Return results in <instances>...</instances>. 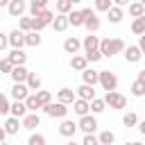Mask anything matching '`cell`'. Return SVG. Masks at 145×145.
I'll return each instance as SVG.
<instances>
[{"instance_id":"obj_1","label":"cell","mask_w":145,"mask_h":145,"mask_svg":"<svg viewBox=\"0 0 145 145\" xmlns=\"http://www.w3.org/2000/svg\"><path fill=\"white\" fill-rule=\"evenodd\" d=\"M125 41L122 39H116V36H106V39H100V52L102 57H116V54H122L125 52Z\"/></svg>"},{"instance_id":"obj_2","label":"cell","mask_w":145,"mask_h":145,"mask_svg":"<svg viewBox=\"0 0 145 145\" xmlns=\"http://www.w3.org/2000/svg\"><path fill=\"white\" fill-rule=\"evenodd\" d=\"M82 14H84V27L88 29V34H95L97 29H100V18H97V11L95 9H91V7H86V9H82Z\"/></svg>"},{"instance_id":"obj_3","label":"cell","mask_w":145,"mask_h":145,"mask_svg":"<svg viewBox=\"0 0 145 145\" xmlns=\"http://www.w3.org/2000/svg\"><path fill=\"white\" fill-rule=\"evenodd\" d=\"M43 113H45V116H50V118H59V120H63V118L68 116V104L50 102V104H45V106H43Z\"/></svg>"},{"instance_id":"obj_4","label":"cell","mask_w":145,"mask_h":145,"mask_svg":"<svg viewBox=\"0 0 145 145\" xmlns=\"http://www.w3.org/2000/svg\"><path fill=\"white\" fill-rule=\"evenodd\" d=\"M52 20H54V14H52L50 9L39 11V14L34 16V32H43L48 25H52Z\"/></svg>"},{"instance_id":"obj_5","label":"cell","mask_w":145,"mask_h":145,"mask_svg":"<svg viewBox=\"0 0 145 145\" xmlns=\"http://www.w3.org/2000/svg\"><path fill=\"white\" fill-rule=\"evenodd\" d=\"M104 102H106L109 109H125L127 106V97L122 93H118V91H109L104 95Z\"/></svg>"},{"instance_id":"obj_6","label":"cell","mask_w":145,"mask_h":145,"mask_svg":"<svg viewBox=\"0 0 145 145\" xmlns=\"http://www.w3.org/2000/svg\"><path fill=\"white\" fill-rule=\"evenodd\" d=\"M100 86L109 93V91H116L118 88V77H116V72H111V70H100Z\"/></svg>"},{"instance_id":"obj_7","label":"cell","mask_w":145,"mask_h":145,"mask_svg":"<svg viewBox=\"0 0 145 145\" xmlns=\"http://www.w3.org/2000/svg\"><path fill=\"white\" fill-rule=\"evenodd\" d=\"M77 129H82L84 134H95L97 131V120H95V116H82L79 118V122H77Z\"/></svg>"},{"instance_id":"obj_8","label":"cell","mask_w":145,"mask_h":145,"mask_svg":"<svg viewBox=\"0 0 145 145\" xmlns=\"http://www.w3.org/2000/svg\"><path fill=\"white\" fill-rule=\"evenodd\" d=\"M27 9H29V5H27L25 0H11V2H9V7H7V11H9V16H11V18H23Z\"/></svg>"},{"instance_id":"obj_9","label":"cell","mask_w":145,"mask_h":145,"mask_svg":"<svg viewBox=\"0 0 145 145\" xmlns=\"http://www.w3.org/2000/svg\"><path fill=\"white\" fill-rule=\"evenodd\" d=\"M23 45H25V32L11 29L9 32V48L11 50H23Z\"/></svg>"},{"instance_id":"obj_10","label":"cell","mask_w":145,"mask_h":145,"mask_svg":"<svg viewBox=\"0 0 145 145\" xmlns=\"http://www.w3.org/2000/svg\"><path fill=\"white\" fill-rule=\"evenodd\" d=\"M122 54H125V59H127V63H138V61L143 59V52H140V48H138V43H136V45H127Z\"/></svg>"},{"instance_id":"obj_11","label":"cell","mask_w":145,"mask_h":145,"mask_svg":"<svg viewBox=\"0 0 145 145\" xmlns=\"http://www.w3.org/2000/svg\"><path fill=\"white\" fill-rule=\"evenodd\" d=\"M29 88H27V84H14L11 86V97L16 100V102H25L27 97H29Z\"/></svg>"},{"instance_id":"obj_12","label":"cell","mask_w":145,"mask_h":145,"mask_svg":"<svg viewBox=\"0 0 145 145\" xmlns=\"http://www.w3.org/2000/svg\"><path fill=\"white\" fill-rule=\"evenodd\" d=\"M75 100H77V93H75L72 88L63 86V88L57 91V102H61V104H72Z\"/></svg>"},{"instance_id":"obj_13","label":"cell","mask_w":145,"mask_h":145,"mask_svg":"<svg viewBox=\"0 0 145 145\" xmlns=\"http://www.w3.org/2000/svg\"><path fill=\"white\" fill-rule=\"evenodd\" d=\"M79 50H82V41H79L77 36H68V39L63 41V52H66V54H72V57H75Z\"/></svg>"},{"instance_id":"obj_14","label":"cell","mask_w":145,"mask_h":145,"mask_svg":"<svg viewBox=\"0 0 145 145\" xmlns=\"http://www.w3.org/2000/svg\"><path fill=\"white\" fill-rule=\"evenodd\" d=\"M75 131H77V122H72V120L63 118V120H61V125H59V134H61L63 138H72V136H75Z\"/></svg>"},{"instance_id":"obj_15","label":"cell","mask_w":145,"mask_h":145,"mask_svg":"<svg viewBox=\"0 0 145 145\" xmlns=\"http://www.w3.org/2000/svg\"><path fill=\"white\" fill-rule=\"evenodd\" d=\"M9 77L14 79V84H25L27 77H29V70H27L25 66H14V70H11Z\"/></svg>"},{"instance_id":"obj_16","label":"cell","mask_w":145,"mask_h":145,"mask_svg":"<svg viewBox=\"0 0 145 145\" xmlns=\"http://www.w3.org/2000/svg\"><path fill=\"white\" fill-rule=\"evenodd\" d=\"M82 48H84V54L86 52H93V50H100V39L95 34H88L82 39Z\"/></svg>"},{"instance_id":"obj_17","label":"cell","mask_w":145,"mask_h":145,"mask_svg":"<svg viewBox=\"0 0 145 145\" xmlns=\"http://www.w3.org/2000/svg\"><path fill=\"white\" fill-rule=\"evenodd\" d=\"M75 93H77V97H82V100H95V86H91V84H82V86H77L75 88Z\"/></svg>"},{"instance_id":"obj_18","label":"cell","mask_w":145,"mask_h":145,"mask_svg":"<svg viewBox=\"0 0 145 145\" xmlns=\"http://www.w3.org/2000/svg\"><path fill=\"white\" fill-rule=\"evenodd\" d=\"M72 111L82 118V116H88L91 113V102L88 100H82V97H77L75 102H72Z\"/></svg>"},{"instance_id":"obj_19","label":"cell","mask_w":145,"mask_h":145,"mask_svg":"<svg viewBox=\"0 0 145 145\" xmlns=\"http://www.w3.org/2000/svg\"><path fill=\"white\" fill-rule=\"evenodd\" d=\"M2 127H5V131H7V136H16V134H18V129L23 127V122H20L18 118H14V116H9V118L5 120V125H2Z\"/></svg>"},{"instance_id":"obj_20","label":"cell","mask_w":145,"mask_h":145,"mask_svg":"<svg viewBox=\"0 0 145 145\" xmlns=\"http://www.w3.org/2000/svg\"><path fill=\"white\" fill-rule=\"evenodd\" d=\"M70 68L77 70V72H84L88 68V59L84 54H75V57H70Z\"/></svg>"},{"instance_id":"obj_21","label":"cell","mask_w":145,"mask_h":145,"mask_svg":"<svg viewBox=\"0 0 145 145\" xmlns=\"http://www.w3.org/2000/svg\"><path fill=\"white\" fill-rule=\"evenodd\" d=\"M82 84H91V86H95V84H100V70H93V68H86V70L82 72Z\"/></svg>"},{"instance_id":"obj_22","label":"cell","mask_w":145,"mask_h":145,"mask_svg":"<svg viewBox=\"0 0 145 145\" xmlns=\"http://www.w3.org/2000/svg\"><path fill=\"white\" fill-rule=\"evenodd\" d=\"M29 111H27V106H25V102H11V109H9V116H14V118H18V120H23L25 116H27Z\"/></svg>"},{"instance_id":"obj_23","label":"cell","mask_w":145,"mask_h":145,"mask_svg":"<svg viewBox=\"0 0 145 145\" xmlns=\"http://www.w3.org/2000/svg\"><path fill=\"white\" fill-rule=\"evenodd\" d=\"M20 122H23V127H25V129L34 131V129H36V127L41 125V116H39V113H27V116H25V118H23Z\"/></svg>"},{"instance_id":"obj_24","label":"cell","mask_w":145,"mask_h":145,"mask_svg":"<svg viewBox=\"0 0 145 145\" xmlns=\"http://www.w3.org/2000/svg\"><path fill=\"white\" fill-rule=\"evenodd\" d=\"M52 27H54V32H66V29L70 27V20H68V16H63V14H57V16H54V20H52Z\"/></svg>"},{"instance_id":"obj_25","label":"cell","mask_w":145,"mask_h":145,"mask_svg":"<svg viewBox=\"0 0 145 145\" xmlns=\"http://www.w3.org/2000/svg\"><path fill=\"white\" fill-rule=\"evenodd\" d=\"M106 16H109V23L118 25V23H120V20L125 18V9H122V7H116V5H113V7H111V9L106 11Z\"/></svg>"},{"instance_id":"obj_26","label":"cell","mask_w":145,"mask_h":145,"mask_svg":"<svg viewBox=\"0 0 145 145\" xmlns=\"http://www.w3.org/2000/svg\"><path fill=\"white\" fill-rule=\"evenodd\" d=\"M7 59H9L14 66H25V61H27V54H25L23 50H11V52L7 54Z\"/></svg>"},{"instance_id":"obj_27","label":"cell","mask_w":145,"mask_h":145,"mask_svg":"<svg viewBox=\"0 0 145 145\" xmlns=\"http://www.w3.org/2000/svg\"><path fill=\"white\" fill-rule=\"evenodd\" d=\"M127 14L131 16V18H140V16H145V7L136 0V2H129L127 5Z\"/></svg>"},{"instance_id":"obj_28","label":"cell","mask_w":145,"mask_h":145,"mask_svg":"<svg viewBox=\"0 0 145 145\" xmlns=\"http://www.w3.org/2000/svg\"><path fill=\"white\" fill-rule=\"evenodd\" d=\"M48 2H50V0H29V16L34 18L39 11L48 9Z\"/></svg>"},{"instance_id":"obj_29","label":"cell","mask_w":145,"mask_h":145,"mask_svg":"<svg viewBox=\"0 0 145 145\" xmlns=\"http://www.w3.org/2000/svg\"><path fill=\"white\" fill-rule=\"evenodd\" d=\"M25 45H29V48H39L41 45V32H27L25 34Z\"/></svg>"},{"instance_id":"obj_30","label":"cell","mask_w":145,"mask_h":145,"mask_svg":"<svg viewBox=\"0 0 145 145\" xmlns=\"http://www.w3.org/2000/svg\"><path fill=\"white\" fill-rule=\"evenodd\" d=\"M25 106H27V111H29V113H36L39 109H43V106H41V102H39V97H36V93H29V97L25 100Z\"/></svg>"},{"instance_id":"obj_31","label":"cell","mask_w":145,"mask_h":145,"mask_svg":"<svg viewBox=\"0 0 145 145\" xmlns=\"http://www.w3.org/2000/svg\"><path fill=\"white\" fill-rule=\"evenodd\" d=\"M97 140H100V145H113L116 143V134L111 129H104V131L97 134Z\"/></svg>"},{"instance_id":"obj_32","label":"cell","mask_w":145,"mask_h":145,"mask_svg":"<svg viewBox=\"0 0 145 145\" xmlns=\"http://www.w3.org/2000/svg\"><path fill=\"white\" fill-rule=\"evenodd\" d=\"M68 20H70L72 27H84V14H82V9H79V11L72 9V11L68 14Z\"/></svg>"},{"instance_id":"obj_33","label":"cell","mask_w":145,"mask_h":145,"mask_svg":"<svg viewBox=\"0 0 145 145\" xmlns=\"http://www.w3.org/2000/svg\"><path fill=\"white\" fill-rule=\"evenodd\" d=\"M27 88L32 91V93H36V91H41V77L36 75V72H29V77H27Z\"/></svg>"},{"instance_id":"obj_34","label":"cell","mask_w":145,"mask_h":145,"mask_svg":"<svg viewBox=\"0 0 145 145\" xmlns=\"http://www.w3.org/2000/svg\"><path fill=\"white\" fill-rule=\"evenodd\" d=\"M54 9H57V14L68 16V14L72 11V2H70V0H57V2H54Z\"/></svg>"},{"instance_id":"obj_35","label":"cell","mask_w":145,"mask_h":145,"mask_svg":"<svg viewBox=\"0 0 145 145\" xmlns=\"http://www.w3.org/2000/svg\"><path fill=\"white\" fill-rule=\"evenodd\" d=\"M131 32H134L136 36H143V34H145V16L131 20Z\"/></svg>"},{"instance_id":"obj_36","label":"cell","mask_w":145,"mask_h":145,"mask_svg":"<svg viewBox=\"0 0 145 145\" xmlns=\"http://www.w3.org/2000/svg\"><path fill=\"white\" fill-rule=\"evenodd\" d=\"M18 29L25 32V34L32 32V29H34V18H32V16H23V18L18 20Z\"/></svg>"},{"instance_id":"obj_37","label":"cell","mask_w":145,"mask_h":145,"mask_svg":"<svg viewBox=\"0 0 145 145\" xmlns=\"http://www.w3.org/2000/svg\"><path fill=\"white\" fill-rule=\"evenodd\" d=\"M129 91H131V95H134V97H143V95H145V84H143V82H138V79H134Z\"/></svg>"},{"instance_id":"obj_38","label":"cell","mask_w":145,"mask_h":145,"mask_svg":"<svg viewBox=\"0 0 145 145\" xmlns=\"http://www.w3.org/2000/svg\"><path fill=\"white\" fill-rule=\"evenodd\" d=\"M106 109V102H104V97L100 100V97H95V100H91V113H102Z\"/></svg>"},{"instance_id":"obj_39","label":"cell","mask_w":145,"mask_h":145,"mask_svg":"<svg viewBox=\"0 0 145 145\" xmlns=\"http://www.w3.org/2000/svg\"><path fill=\"white\" fill-rule=\"evenodd\" d=\"M122 125H125V127H136V125H138V116H136L134 111L125 113V116H122Z\"/></svg>"},{"instance_id":"obj_40","label":"cell","mask_w":145,"mask_h":145,"mask_svg":"<svg viewBox=\"0 0 145 145\" xmlns=\"http://www.w3.org/2000/svg\"><path fill=\"white\" fill-rule=\"evenodd\" d=\"M27 145H48V140H45V136L43 134H32L29 138H27Z\"/></svg>"},{"instance_id":"obj_41","label":"cell","mask_w":145,"mask_h":145,"mask_svg":"<svg viewBox=\"0 0 145 145\" xmlns=\"http://www.w3.org/2000/svg\"><path fill=\"white\" fill-rule=\"evenodd\" d=\"M9 109H11L9 97H7L5 93H0V116H7V113H9Z\"/></svg>"},{"instance_id":"obj_42","label":"cell","mask_w":145,"mask_h":145,"mask_svg":"<svg viewBox=\"0 0 145 145\" xmlns=\"http://www.w3.org/2000/svg\"><path fill=\"white\" fill-rule=\"evenodd\" d=\"M36 97H39L41 106H45V104L52 102V93H50V91H36Z\"/></svg>"},{"instance_id":"obj_43","label":"cell","mask_w":145,"mask_h":145,"mask_svg":"<svg viewBox=\"0 0 145 145\" xmlns=\"http://www.w3.org/2000/svg\"><path fill=\"white\" fill-rule=\"evenodd\" d=\"M113 7V0H95V11H109Z\"/></svg>"},{"instance_id":"obj_44","label":"cell","mask_w":145,"mask_h":145,"mask_svg":"<svg viewBox=\"0 0 145 145\" xmlns=\"http://www.w3.org/2000/svg\"><path fill=\"white\" fill-rule=\"evenodd\" d=\"M11 70H14V63H11L9 59H2V61H0V72H5V75H11Z\"/></svg>"},{"instance_id":"obj_45","label":"cell","mask_w":145,"mask_h":145,"mask_svg":"<svg viewBox=\"0 0 145 145\" xmlns=\"http://www.w3.org/2000/svg\"><path fill=\"white\" fill-rule=\"evenodd\" d=\"M82 145H100V140H97V136H95V134H84Z\"/></svg>"},{"instance_id":"obj_46","label":"cell","mask_w":145,"mask_h":145,"mask_svg":"<svg viewBox=\"0 0 145 145\" xmlns=\"http://www.w3.org/2000/svg\"><path fill=\"white\" fill-rule=\"evenodd\" d=\"M84 57H86V59H88V61H91V63H95V61H100V59H104V57H102V52H100V50H93V52H86V54H84Z\"/></svg>"},{"instance_id":"obj_47","label":"cell","mask_w":145,"mask_h":145,"mask_svg":"<svg viewBox=\"0 0 145 145\" xmlns=\"http://www.w3.org/2000/svg\"><path fill=\"white\" fill-rule=\"evenodd\" d=\"M5 48H9V34H2V32H0V52H2Z\"/></svg>"},{"instance_id":"obj_48","label":"cell","mask_w":145,"mask_h":145,"mask_svg":"<svg viewBox=\"0 0 145 145\" xmlns=\"http://www.w3.org/2000/svg\"><path fill=\"white\" fill-rule=\"evenodd\" d=\"M138 48H140V52H143V57H145V34L138 36Z\"/></svg>"},{"instance_id":"obj_49","label":"cell","mask_w":145,"mask_h":145,"mask_svg":"<svg viewBox=\"0 0 145 145\" xmlns=\"http://www.w3.org/2000/svg\"><path fill=\"white\" fill-rule=\"evenodd\" d=\"M136 127H138V131L145 136V120H138V125H136Z\"/></svg>"},{"instance_id":"obj_50","label":"cell","mask_w":145,"mask_h":145,"mask_svg":"<svg viewBox=\"0 0 145 145\" xmlns=\"http://www.w3.org/2000/svg\"><path fill=\"white\" fill-rule=\"evenodd\" d=\"M113 5H116V7H127L129 0H113Z\"/></svg>"},{"instance_id":"obj_51","label":"cell","mask_w":145,"mask_h":145,"mask_svg":"<svg viewBox=\"0 0 145 145\" xmlns=\"http://www.w3.org/2000/svg\"><path fill=\"white\" fill-rule=\"evenodd\" d=\"M136 79H138V82H143V84H145V70H138V77H136Z\"/></svg>"},{"instance_id":"obj_52","label":"cell","mask_w":145,"mask_h":145,"mask_svg":"<svg viewBox=\"0 0 145 145\" xmlns=\"http://www.w3.org/2000/svg\"><path fill=\"white\" fill-rule=\"evenodd\" d=\"M5 138H7V131H5V127H0V143H5Z\"/></svg>"},{"instance_id":"obj_53","label":"cell","mask_w":145,"mask_h":145,"mask_svg":"<svg viewBox=\"0 0 145 145\" xmlns=\"http://www.w3.org/2000/svg\"><path fill=\"white\" fill-rule=\"evenodd\" d=\"M9 2H11V0H0V9H2V7H9Z\"/></svg>"},{"instance_id":"obj_54","label":"cell","mask_w":145,"mask_h":145,"mask_svg":"<svg viewBox=\"0 0 145 145\" xmlns=\"http://www.w3.org/2000/svg\"><path fill=\"white\" fill-rule=\"evenodd\" d=\"M127 145H143L140 140H131V143H127Z\"/></svg>"},{"instance_id":"obj_55","label":"cell","mask_w":145,"mask_h":145,"mask_svg":"<svg viewBox=\"0 0 145 145\" xmlns=\"http://www.w3.org/2000/svg\"><path fill=\"white\" fill-rule=\"evenodd\" d=\"M66 145H82V143H75V140H70V143H66Z\"/></svg>"},{"instance_id":"obj_56","label":"cell","mask_w":145,"mask_h":145,"mask_svg":"<svg viewBox=\"0 0 145 145\" xmlns=\"http://www.w3.org/2000/svg\"><path fill=\"white\" fill-rule=\"evenodd\" d=\"M70 2H72V5H77V2H82V0H70Z\"/></svg>"},{"instance_id":"obj_57","label":"cell","mask_w":145,"mask_h":145,"mask_svg":"<svg viewBox=\"0 0 145 145\" xmlns=\"http://www.w3.org/2000/svg\"><path fill=\"white\" fill-rule=\"evenodd\" d=\"M138 2H140V5H143V7H145V0H138Z\"/></svg>"},{"instance_id":"obj_58","label":"cell","mask_w":145,"mask_h":145,"mask_svg":"<svg viewBox=\"0 0 145 145\" xmlns=\"http://www.w3.org/2000/svg\"><path fill=\"white\" fill-rule=\"evenodd\" d=\"M0 20H2V11H0Z\"/></svg>"},{"instance_id":"obj_59","label":"cell","mask_w":145,"mask_h":145,"mask_svg":"<svg viewBox=\"0 0 145 145\" xmlns=\"http://www.w3.org/2000/svg\"><path fill=\"white\" fill-rule=\"evenodd\" d=\"M0 145H9V143H0Z\"/></svg>"}]
</instances>
